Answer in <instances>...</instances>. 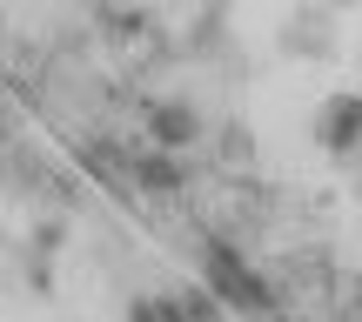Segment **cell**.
<instances>
[{"label": "cell", "instance_id": "obj_1", "mask_svg": "<svg viewBox=\"0 0 362 322\" xmlns=\"http://www.w3.org/2000/svg\"><path fill=\"white\" fill-rule=\"evenodd\" d=\"M134 121H141V148H161V155H202V148H208V128H215V121L202 115V101L181 94V88L141 94Z\"/></svg>", "mask_w": 362, "mask_h": 322}, {"label": "cell", "instance_id": "obj_2", "mask_svg": "<svg viewBox=\"0 0 362 322\" xmlns=\"http://www.w3.org/2000/svg\"><path fill=\"white\" fill-rule=\"evenodd\" d=\"M309 142H315V155H329L336 168H362V94L356 88H336V94L315 101Z\"/></svg>", "mask_w": 362, "mask_h": 322}, {"label": "cell", "instance_id": "obj_3", "mask_svg": "<svg viewBox=\"0 0 362 322\" xmlns=\"http://www.w3.org/2000/svg\"><path fill=\"white\" fill-rule=\"evenodd\" d=\"M275 54L282 61H336L342 54V13L309 0V7H288L275 21Z\"/></svg>", "mask_w": 362, "mask_h": 322}, {"label": "cell", "instance_id": "obj_4", "mask_svg": "<svg viewBox=\"0 0 362 322\" xmlns=\"http://www.w3.org/2000/svg\"><path fill=\"white\" fill-rule=\"evenodd\" d=\"M181 67H228L235 74V13L228 7H194L188 27L175 34Z\"/></svg>", "mask_w": 362, "mask_h": 322}, {"label": "cell", "instance_id": "obj_5", "mask_svg": "<svg viewBox=\"0 0 362 322\" xmlns=\"http://www.w3.org/2000/svg\"><path fill=\"white\" fill-rule=\"evenodd\" d=\"M202 155L215 161V175H221V181H248V168H255L262 142H255V128H248L242 115H221L215 128H208V148H202Z\"/></svg>", "mask_w": 362, "mask_h": 322}, {"label": "cell", "instance_id": "obj_6", "mask_svg": "<svg viewBox=\"0 0 362 322\" xmlns=\"http://www.w3.org/2000/svg\"><path fill=\"white\" fill-rule=\"evenodd\" d=\"M168 302L181 309V322H228V309H221L202 282H168Z\"/></svg>", "mask_w": 362, "mask_h": 322}, {"label": "cell", "instance_id": "obj_7", "mask_svg": "<svg viewBox=\"0 0 362 322\" xmlns=\"http://www.w3.org/2000/svg\"><path fill=\"white\" fill-rule=\"evenodd\" d=\"M128 322H181L168 289H128Z\"/></svg>", "mask_w": 362, "mask_h": 322}, {"label": "cell", "instance_id": "obj_8", "mask_svg": "<svg viewBox=\"0 0 362 322\" xmlns=\"http://www.w3.org/2000/svg\"><path fill=\"white\" fill-rule=\"evenodd\" d=\"M356 94H362V67H356Z\"/></svg>", "mask_w": 362, "mask_h": 322}]
</instances>
